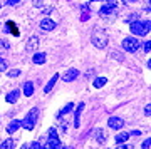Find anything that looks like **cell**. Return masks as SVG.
<instances>
[{"label":"cell","mask_w":151,"mask_h":149,"mask_svg":"<svg viewBox=\"0 0 151 149\" xmlns=\"http://www.w3.org/2000/svg\"><path fill=\"white\" fill-rule=\"evenodd\" d=\"M91 40H92V45H96L97 49H104L106 45H108V34L104 32V30H101V29H96L94 32H92L91 35Z\"/></svg>","instance_id":"cell-1"},{"label":"cell","mask_w":151,"mask_h":149,"mask_svg":"<svg viewBox=\"0 0 151 149\" xmlns=\"http://www.w3.org/2000/svg\"><path fill=\"white\" fill-rule=\"evenodd\" d=\"M131 32L134 35L150 34V20H133L131 22Z\"/></svg>","instance_id":"cell-2"},{"label":"cell","mask_w":151,"mask_h":149,"mask_svg":"<svg viewBox=\"0 0 151 149\" xmlns=\"http://www.w3.org/2000/svg\"><path fill=\"white\" fill-rule=\"evenodd\" d=\"M37 117H39V109L37 107H32L30 112L25 116V119L22 121V128H25L27 131H32L35 122H37Z\"/></svg>","instance_id":"cell-3"},{"label":"cell","mask_w":151,"mask_h":149,"mask_svg":"<svg viewBox=\"0 0 151 149\" xmlns=\"http://www.w3.org/2000/svg\"><path fill=\"white\" fill-rule=\"evenodd\" d=\"M139 45L141 44L138 42V39H134V37H126L123 40V49L126 50V52H136L138 49H139Z\"/></svg>","instance_id":"cell-4"},{"label":"cell","mask_w":151,"mask_h":149,"mask_svg":"<svg viewBox=\"0 0 151 149\" xmlns=\"http://www.w3.org/2000/svg\"><path fill=\"white\" fill-rule=\"evenodd\" d=\"M45 148H62V143L59 141L57 131H55L54 128L49 129V141H47V144H45Z\"/></svg>","instance_id":"cell-5"},{"label":"cell","mask_w":151,"mask_h":149,"mask_svg":"<svg viewBox=\"0 0 151 149\" xmlns=\"http://www.w3.org/2000/svg\"><path fill=\"white\" fill-rule=\"evenodd\" d=\"M116 7H118V0H106V4L101 7L99 14H101V15H108V14H111L113 10H116Z\"/></svg>","instance_id":"cell-6"},{"label":"cell","mask_w":151,"mask_h":149,"mask_svg":"<svg viewBox=\"0 0 151 149\" xmlns=\"http://www.w3.org/2000/svg\"><path fill=\"white\" fill-rule=\"evenodd\" d=\"M40 29L42 30H47V32H52L55 29V22L52 19H42L40 20Z\"/></svg>","instance_id":"cell-7"},{"label":"cell","mask_w":151,"mask_h":149,"mask_svg":"<svg viewBox=\"0 0 151 149\" xmlns=\"http://www.w3.org/2000/svg\"><path fill=\"white\" fill-rule=\"evenodd\" d=\"M77 75H79V70H77V69H69L67 72H64L62 80H64V82H72Z\"/></svg>","instance_id":"cell-8"},{"label":"cell","mask_w":151,"mask_h":149,"mask_svg":"<svg viewBox=\"0 0 151 149\" xmlns=\"http://www.w3.org/2000/svg\"><path fill=\"white\" fill-rule=\"evenodd\" d=\"M108 126L111 129H121L124 126V121L121 119V117H111L108 121Z\"/></svg>","instance_id":"cell-9"},{"label":"cell","mask_w":151,"mask_h":149,"mask_svg":"<svg viewBox=\"0 0 151 149\" xmlns=\"http://www.w3.org/2000/svg\"><path fill=\"white\" fill-rule=\"evenodd\" d=\"M39 45V37H30L27 42V47H25V52H34Z\"/></svg>","instance_id":"cell-10"},{"label":"cell","mask_w":151,"mask_h":149,"mask_svg":"<svg viewBox=\"0 0 151 149\" xmlns=\"http://www.w3.org/2000/svg\"><path fill=\"white\" fill-rule=\"evenodd\" d=\"M19 96H20V91L19 89H14L12 92H9L7 94V102H10V104H14V102H17V99H19Z\"/></svg>","instance_id":"cell-11"},{"label":"cell","mask_w":151,"mask_h":149,"mask_svg":"<svg viewBox=\"0 0 151 149\" xmlns=\"http://www.w3.org/2000/svg\"><path fill=\"white\" fill-rule=\"evenodd\" d=\"M106 139H108V134L104 133L103 129H96V141L99 144H104L106 143Z\"/></svg>","instance_id":"cell-12"},{"label":"cell","mask_w":151,"mask_h":149,"mask_svg":"<svg viewBox=\"0 0 151 149\" xmlns=\"http://www.w3.org/2000/svg\"><path fill=\"white\" fill-rule=\"evenodd\" d=\"M20 126H22L20 121H12V122L9 124V126H7V133H9V134H14V133L17 131V129L20 128Z\"/></svg>","instance_id":"cell-13"},{"label":"cell","mask_w":151,"mask_h":149,"mask_svg":"<svg viewBox=\"0 0 151 149\" xmlns=\"http://www.w3.org/2000/svg\"><path fill=\"white\" fill-rule=\"evenodd\" d=\"M82 109H84V104H79V106H77V109H76V112H74V126L76 128H79V117H81V111Z\"/></svg>","instance_id":"cell-14"},{"label":"cell","mask_w":151,"mask_h":149,"mask_svg":"<svg viewBox=\"0 0 151 149\" xmlns=\"http://www.w3.org/2000/svg\"><path fill=\"white\" fill-rule=\"evenodd\" d=\"M57 79H59V74H54V77L47 82V85H45V89H44V92H50L52 91V87L55 85V82H57Z\"/></svg>","instance_id":"cell-15"},{"label":"cell","mask_w":151,"mask_h":149,"mask_svg":"<svg viewBox=\"0 0 151 149\" xmlns=\"http://www.w3.org/2000/svg\"><path fill=\"white\" fill-rule=\"evenodd\" d=\"M32 62H34V64H44V62H45V54H44V52L35 54V55L32 57Z\"/></svg>","instance_id":"cell-16"},{"label":"cell","mask_w":151,"mask_h":149,"mask_svg":"<svg viewBox=\"0 0 151 149\" xmlns=\"http://www.w3.org/2000/svg\"><path fill=\"white\" fill-rule=\"evenodd\" d=\"M24 94L27 97H30L34 94V84L32 82H25V84H24Z\"/></svg>","instance_id":"cell-17"},{"label":"cell","mask_w":151,"mask_h":149,"mask_svg":"<svg viewBox=\"0 0 151 149\" xmlns=\"http://www.w3.org/2000/svg\"><path fill=\"white\" fill-rule=\"evenodd\" d=\"M72 109H74V104H70V102H69L67 106H65V107H62V109H60V111H59V114H57V117H59V119H60V117H62V116H65V114H69V112L72 111Z\"/></svg>","instance_id":"cell-18"},{"label":"cell","mask_w":151,"mask_h":149,"mask_svg":"<svg viewBox=\"0 0 151 149\" xmlns=\"http://www.w3.org/2000/svg\"><path fill=\"white\" fill-rule=\"evenodd\" d=\"M128 138H129V134H128V133H121V134H118L114 139H116V144L119 146V144L126 143V141H128Z\"/></svg>","instance_id":"cell-19"},{"label":"cell","mask_w":151,"mask_h":149,"mask_svg":"<svg viewBox=\"0 0 151 149\" xmlns=\"http://www.w3.org/2000/svg\"><path fill=\"white\" fill-rule=\"evenodd\" d=\"M106 82H108V79H106V77H97L96 80H94V87H96V89H101V87H103V85H106Z\"/></svg>","instance_id":"cell-20"},{"label":"cell","mask_w":151,"mask_h":149,"mask_svg":"<svg viewBox=\"0 0 151 149\" xmlns=\"http://www.w3.org/2000/svg\"><path fill=\"white\" fill-rule=\"evenodd\" d=\"M0 148L2 149H10V148H15V143H14V139H7L4 143L0 144Z\"/></svg>","instance_id":"cell-21"},{"label":"cell","mask_w":151,"mask_h":149,"mask_svg":"<svg viewBox=\"0 0 151 149\" xmlns=\"http://www.w3.org/2000/svg\"><path fill=\"white\" fill-rule=\"evenodd\" d=\"M7 30H12L14 32V35H19V32H17V27L12 24V22H7Z\"/></svg>","instance_id":"cell-22"},{"label":"cell","mask_w":151,"mask_h":149,"mask_svg":"<svg viewBox=\"0 0 151 149\" xmlns=\"http://www.w3.org/2000/svg\"><path fill=\"white\" fill-rule=\"evenodd\" d=\"M7 74H9V77H19V75H20V70L19 69H12L10 72H7Z\"/></svg>","instance_id":"cell-23"},{"label":"cell","mask_w":151,"mask_h":149,"mask_svg":"<svg viewBox=\"0 0 151 149\" xmlns=\"http://www.w3.org/2000/svg\"><path fill=\"white\" fill-rule=\"evenodd\" d=\"M60 133H67V121L60 122Z\"/></svg>","instance_id":"cell-24"},{"label":"cell","mask_w":151,"mask_h":149,"mask_svg":"<svg viewBox=\"0 0 151 149\" xmlns=\"http://www.w3.org/2000/svg\"><path fill=\"white\" fill-rule=\"evenodd\" d=\"M150 45H151V42H150V40H146V42L143 44V50H145L146 54L150 52Z\"/></svg>","instance_id":"cell-25"},{"label":"cell","mask_w":151,"mask_h":149,"mask_svg":"<svg viewBox=\"0 0 151 149\" xmlns=\"http://www.w3.org/2000/svg\"><path fill=\"white\" fill-rule=\"evenodd\" d=\"M151 143H150V139H146V141H143V144H141V148L143 149H150Z\"/></svg>","instance_id":"cell-26"},{"label":"cell","mask_w":151,"mask_h":149,"mask_svg":"<svg viewBox=\"0 0 151 149\" xmlns=\"http://www.w3.org/2000/svg\"><path fill=\"white\" fill-rule=\"evenodd\" d=\"M5 69H7V64H5V60H4V59H0V72H4Z\"/></svg>","instance_id":"cell-27"},{"label":"cell","mask_w":151,"mask_h":149,"mask_svg":"<svg viewBox=\"0 0 151 149\" xmlns=\"http://www.w3.org/2000/svg\"><path fill=\"white\" fill-rule=\"evenodd\" d=\"M32 4H34V7L40 9V7H42V0H32Z\"/></svg>","instance_id":"cell-28"},{"label":"cell","mask_w":151,"mask_h":149,"mask_svg":"<svg viewBox=\"0 0 151 149\" xmlns=\"http://www.w3.org/2000/svg\"><path fill=\"white\" fill-rule=\"evenodd\" d=\"M145 114H146V117H150V116H151V106H150V104L145 107Z\"/></svg>","instance_id":"cell-29"},{"label":"cell","mask_w":151,"mask_h":149,"mask_svg":"<svg viewBox=\"0 0 151 149\" xmlns=\"http://www.w3.org/2000/svg\"><path fill=\"white\" fill-rule=\"evenodd\" d=\"M81 20H82V22H86V20H89V14H87V12H84V14H82V17H81Z\"/></svg>","instance_id":"cell-30"},{"label":"cell","mask_w":151,"mask_h":149,"mask_svg":"<svg viewBox=\"0 0 151 149\" xmlns=\"http://www.w3.org/2000/svg\"><path fill=\"white\" fill-rule=\"evenodd\" d=\"M19 2H20V0H7V5H15Z\"/></svg>","instance_id":"cell-31"},{"label":"cell","mask_w":151,"mask_h":149,"mask_svg":"<svg viewBox=\"0 0 151 149\" xmlns=\"http://www.w3.org/2000/svg\"><path fill=\"white\" fill-rule=\"evenodd\" d=\"M0 44H2V47L5 49V50L9 49V42H7V40H0Z\"/></svg>","instance_id":"cell-32"},{"label":"cell","mask_w":151,"mask_h":149,"mask_svg":"<svg viewBox=\"0 0 151 149\" xmlns=\"http://www.w3.org/2000/svg\"><path fill=\"white\" fill-rule=\"evenodd\" d=\"M30 148H34V149H35V148H42V146H40V143H37V141H35V143H32V144H30Z\"/></svg>","instance_id":"cell-33"},{"label":"cell","mask_w":151,"mask_h":149,"mask_svg":"<svg viewBox=\"0 0 151 149\" xmlns=\"http://www.w3.org/2000/svg\"><path fill=\"white\" fill-rule=\"evenodd\" d=\"M81 9H82L84 12H87V10H89V7H87V4H82V5H81Z\"/></svg>","instance_id":"cell-34"},{"label":"cell","mask_w":151,"mask_h":149,"mask_svg":"<svg viewBox=\"0 0 151 149\" xmlns=\"http://www.w3.org/2000/svg\"><path fill=\"white\" fill-rule=\"evenodd\" d=\"M91 2H99V0H91Z\"/></svg>","instance_id":"cell-35"},{"label":"cell","mask_w":151,"mask_h":149,"mask_svg":"<svg viewBox=\"0 0 151 149\" xmlns=\"http://www.w3.org/2000/svg\"><path fill=\"white\" fill-rule=\"evenodd\" d=\"M131 2H134V0H131Z\"/></svg>","instance_id":"cell-36"},{"label":"cell","mask_w":151,"mask_h":149,"mask_svg":"<svg viewBox=\"0 0 151 149\" xmlns=\"http://www.w3.org/2000/svg\"><path fill=\"white\" fill-rule=\"evenodd\" d=\"M0 9H2V5H0Z\"/></svg>","instance_id":"cell-37"}]
</instances>
